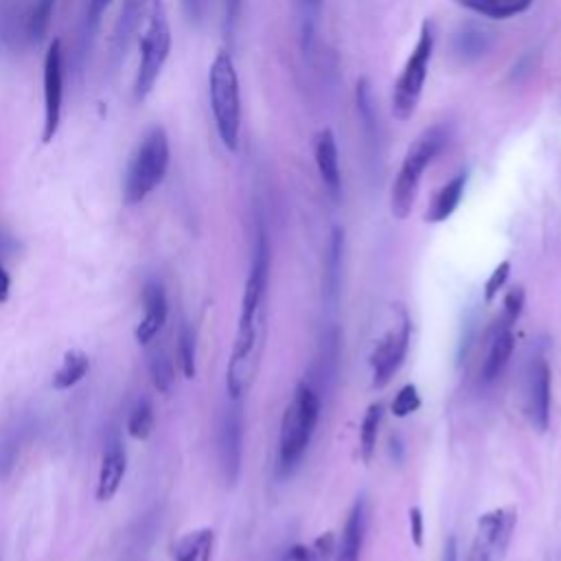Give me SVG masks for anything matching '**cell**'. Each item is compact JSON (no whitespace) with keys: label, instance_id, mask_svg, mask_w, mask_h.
<instances>
[{"label":"cell","instance_id":"cell-1","mask_svg":"<svg viewBox=\"0 0 561 561\" xmlns=\"http://www.w3.org/2000/svg\"><path fill=\"white\" fill-rule=\"evenodd\" d=\"M268 336V312L266 305L242 307L237 325L235 345L226 369V391L233 402H242V397L255 384L263 349Z\"/></svg>","mask_w":561,"mask_h":561},{"label":"cell","instance_id":"cell-2","mask_svg":"<svg viewBox=\"0 0 561 561\" xmlns=\"http://www.w3.org/2000/svg\"><path fill=\"white\" fill-rule=\"evenodd\" d=\"M320 417V393L309 382L296 386L292 402L288 404L281 419L279 432V469L290 474L301 463Z\"/></svg>","mask_w":561,"mask_h":561},{"label":"cell","instance_id":"cell-3","mask_svg":"<svg viewBox=\"0 0 561 561\" xmlns=\"http://www.w3.org/2000/svg\"><path fill=\"white\" fill-rule=\"evenodd\" d=\"M450 143V128L448 125H432L423 130L404 156V163L399 167V174L393 182L391 191V211L397 220H406L415 206L419 185L423 178V171L437 158Z\"/></svg>","mask_w":561,"mask_h":561},{"label":"cell","instance_id":"cell-4","mask_svg":"<svg viewBox=\"0 0 561 561\" xmlns=\"http://www.w3.org/2000/svg\"><path fill=\"white\" fill-rule=\"evenodd\" d=\"M209 97L217 134L228 152H237L242 132V93L231 53L220 51L209 68Z\"/></svg>","mask_w":561,"mask_h":561},{"label":"cell","instance_id":"cell-5","mask_svg":"<svg viewBox=\"0 0 561 561\" xmlns=\"http://www.w3.org/2000/svg\"><path fill=\"white\" fill-rule=\"evenodd\" d=\"M169 139L163 128H152L143 136L130 158L123 182V202L141 204L165 180L169 169Z\"/></svg>","mask_w":561,"mask_h":561},{"label":"cell","instance_id":"cell-6","mask_svg":"<svg viewBox=\"0 0 561 561\" xmlns=\"http://www.w3.org/2000/svg\"><path fill=\"white\" fill-rule=\"evenodd\" d=\"M171 53V27L163 0H152L147 25L141 36V64L134 82V99L143 101L152 93Z\"/></svg>","mask_w":561,"mask_h":561},{"label":"cell","instance_id":"cell-7","mask_svg":"<svg viewBox=\"0 0 561 561\" xmlns=\"http://www.w3.org/2000/svg\"><path fill=\"white\" fill-rule=\"evenodd\" d=\"M434 25L432 20H423L419 40L412 49L408 62L404 66L402 75H399L395 90H393V114L397 121H408L412 114L417 112V106L423 95V86H426L428 66L434 53Z\"/></svg>","mask_w":561,"mask_h":561},{"label":"cell","instance_id":"cell-8","mask_svg":"<svg viewBox=\"0 0 561 561\" xmlns=\"http://www.w3.org/2000/svg\"><path fill=\"white\" fill-rule=\"evenodd\" d=\"M515 524L518 513L511 507L491 509L480 515L467 561H505Z\"/></svg>","mask_w":561,"mask_h":561},{"label":"cell","instance_id":"cell-9","mask_svg":"<svg viewBox=\"0 0 561 561\" xmlns=\"http://www.w3.org/2000/svg\"><path fill=\"white\" fill-rule=\"evenodd\" d=\"M64 101V53L62 42L53 40L44 57V130L42 141L51 143L60 130Z\"/></svg>","mask_w":561,"mask_h":561},{"label":"cell","instance_id":"cell-10","mask_svg":"<svg viewBox=\"0 0 561 561\" xmlns=\"http://www.w3.org/2000/svg\"><path fill=\"white\" fill-rule=\"evenodd\" d=\"M217 454H220L222 476L228 487H235L242 476V459H244V412L239 402H233L231 408L224 410L217 432Z\"/></svg>","mask_w":561,"mask_h":561},{"label":"cell","instance_id":"cell-11","mask_svg":"<svg viewBox=\"0 0 561 561\" xmlns=\"http://www.w3.org/2000/svg\"><path fill=\"white\" fill-rule=\"evenodd\" d=\"M410 320L404 316L402 323L393 327L388 334L377 342V347L371 356V369H373V388H384L393 380L399 366L404 364L406 353L410 347Z\"/></svg>","mask_w":561,"mask_h":561},{"label":"cell","instance_id":"cell-12","mask_svg":"<svg viewBox=\"0 0 561 561\" xmlns=\"http://www.w3.org/2000/svg\"><path fill=\"white\" fill-rule=\"evenodd\" d=\"M551 380V366L544 358H535L526 371L524 410L537 432H544L551 423Z\"/></svg>","mask_w":561,"mask_h":561},{"label":"cell","instance_id":"cell-13","mask_svg":"<svg viewBox=\"0 0 561 561\" xmlns=\"http://www.w3.org/2000/svg\"><path fill=\"white\" fill-rule=\"evenodd\" d=\"M369 529V502L360 496L347 515V522L342 526V537L336 546L334 561H360L362 548Z\"/></svg>","mask_w":561,"mask_h":561},{"label":"cell","instance_id":"cell-14","mask_svg":"<svg viewBox=\"0 0 561 561\" xmlns=\"http://www.w3.org/2000/svg\"><path fill=\"white\" fill-rule=\"evenodd\" d=\"M515 349V336L511 327H507L502 320H498L496 327L489 331V347L487 356L480 364V384L491 386L498 377L505 371V366L509 364L511 353Z\"/></svg>","mask_w":561,"mask_h":561},{"label":"cell","instance_id":"cell-15","mask_svg":"<svg viewBox=\"0 0 561 561\" xmlns=\"http://www.w3.org/2000/svg\"><path fill=\"white\" fill-rule=\"evenodd\" d=\"M314 156H316V167L320 180L331 196V200L338 202L342 196V174H340V158H338V145L336 136L329 128L320 130L316 134L314 143Z\"/></svg>","mask_w":561,"mask_h":561},{"label":"cell","instance_id":"cell-16","mask_svg":"<svg viewBox=\"0 0 561 561\" xmlns=\"http://www.w3.org/2000/svg\"><path fill=\"white\" fill-rule=\"evenodd\" d=\"M143 305H145V316L139 327H136L134 336L141 345H150V342L158 336V331L167 323V314H169V303L163 285L156 281L147 283L143 290Z\"/></svg>","mask_w":561,"mask_h":561},{"label":"cell","instance_id":"cell-17","mask_svg":"<svg viewBox=\"0 0 561 561\" xmlns=\"http://www.w3.org/2000/svg\"><path fill=\"white\" fill-rule=\"evenodd\" d=\"M125 472H128V454H125V448H123V443L119 441V437H114L108 443L106 454H103V461H101L97 500L108 502V500L117 496Z\"/></svg>","mask_w":561,"mask_h":561},{"label":"cell","instance_id":"cell-18","mask_svg":"<svg viewBox=\"0 0 561 561\" xmlns=\"http://www.w3.org/2000/svg\"><path fill=\"white\" fill-rule=\"evenodd\" d=\"M150 3L152 0H125L123 3L121 18L112 38V55L117 57V60H121V57L128 53L130 44L139 36V29L143 20L147 18V11H150Z\"/></svg>","mask_w":561,"mask_h":561},{"label":"cell","instance_id":"cell-19","mask_svg":"<svg viewBox=\"0 0 561 561\" xmlns=\"http://www.w3.org/2000/svg\"><path fill=\"white\" fill-rule=\"evenodd\" d=\"M356 106H358V117H360V125L366 139V147H369V154L375 160L380 156V117H377V108H375V99H373V90L369 79H360L356 86Z\"/></svg>","mask_w":561,"mask_h":561},{"label":"cell","instance_id":"cell-20","mask_svg":"<svg viewBox=\"0 0 561 561\" xmlns=\"http://www.w3.org/2000/svg\"><path fill=\"white\" fill-rule=\"evenodd\" d=\"M465 185H467V171H459V174H456L454 178L445 182V185L437 191V196H434V200L428 206L426 222L441 224L445 220H450L454 211L459 209L461 200H463Z\"/></svg>","mask_w":561,"mask_h":561},{"label":"cell","instance_id":"cell-21","mask_svg":"<svg viewBox=\"0 0 561 561\" xmlns=\"http://www.w3.org/2000/svg\"><path fill=\"white\" fill-rule=\"evenodd\" d=\"M491 47H494V33L474 22L461 27L454 36V55L461 62H476L487 55Z\"/></svg>","mask_w":561,"mask_h":561},{"label":"cell","instance_id":"cell-22","mask_svg":"<svg viewBox=\"0 0 561 561\" xmlns=\"http://www.w3.org/2000/svg\"><path fill=\"white\" fill-rule=\"evenodd\" d=\"M454 3L474 11L478 16L491 20H509L513 16L524 14L526 9H531L535 0H454Z\"/></svg>","mask_w":561,"mask_h":561},{"label":"cell","instance_id":"cell-23","mask_svg":"<svg viewBox=\"0 0 561 561\" xmlns=\"http://www.w3.org/2000/svg\"><path fill=\"white\" fill-rule=\"evenodd\" d=\"M342 255H345V228L336 226L334 231H331L327 257H325V294L331 301H336L340 292Z\"/></svg>","mask_w":561,"mask_h":561},{"label":"cell","instance_id":"cell-24","mask_svg":"<svg viewBox=\"0 0 561 561\" xmlns=\"http://www.w3.org/2000/svg\"><path fill=\"white\" fill-rule=\"evenodd\" d=\"M325 0H296V22H299V42L305 57L312 55L320 14Z\"/></svg>","mask_w":561,"mask_h":561},{"label":"cell","instance_id":"cell-25","mask_svg":"<svg viewBox=\"0 0 561 561\" xmlns=\"http://www.w3.org/2000/svg\"><path fill=\"white\" fill-rule=\"evenodd\" d=\"M215 548V531L213 529H198L187 533L174 546L176 561H211Z\"/></svg>","mask_w":561,"mask_h":561},{"label":"cell","instance_id":"cell-26","mask_svg":"<svg viewBox=\"0 0 561 561\" xmlns=\"http://www.w3.org/2000/svg\"><path fill=\"white\" fill-rule=\"evenodd\" d=\"M88 371H90V358L84 351L79 349L66 351L62 366L53 375V388L55 391H68V388H73L75 384L82 382Z\"/></svg>","mask_w":561,"mask_h":561},{"label":"cell","instance_id":"cell-27","mask_svg":"<svg viewBox=\"0 0 561 561\" xmlns=\"http://www.w3.org/2000/svg\"><path fill=\"white\" fill-rule=\"evenodd\" d=\"M336 555V535L331 531L320 533L316 540L305 544H294L288 548V553L283 555L285 561H331Z\"/></svg>","mask_w":561,"mask_h":561},{"label":"cell","instance_id":"cell-28","mask_svg":"<svg viewBox=\"0 0 561 561\" xmlns=\"http://www.w3.org/2000/svg\"><path fill=\"white\" fill-rule=\"evenodd\" d=\"M382 417H384V406L380 402L366 408V415L362 419V428H360V456L366 465H369L375 456Z\"/></svg>","mask_w":561,"mask_h":561},{"label":"cell","instance_id":"cell-29","mask_svg":"<svg viewBox=\"0 0 561 561\" xmlns=\"http://www.w3.org/2000/svg\"><path fill=\"white\" fill-rule=\"evenodd\" d=\"M154 406L150 397H141L139 402L134 404L130 419H128V432L130 437L136 441H145L150 439V434L154 432Z\"/></svg>","mask_w":561,"mask_h":561},{"label":"cell","instance_id":"cell-30","mask_svg":"<svg viewBox=\"0 0 561 561\" xmlns=\"http://www.w3.org/2000/svg\"><path fill=\"white\" fill-rule=\"evenodd\" d=\"M22 430L20 426H11L0 430V480L7 478L11 469L16 465L20 445H22Z\"/></svg>","mask_w":561,"mask_h":561},{"label":"cell","instance_id":"cell-31","mask_svg":"<svg viewBox=\"0 0 561 561\" xmlns=\"http://www.w3.org/2000/svg\"><path fill=\"white\" fill-rule=\"evenodd\" d=\"M53 7H55V0H36V5H33V11L27 18V36L31 42L40 44L44 36L49 33Z\"/></svg>","mask_w":561,"mask_h":561},{"label":"cell","instance_id":"cell-32","mask_svg":"<svg viewBox=\"0 0 561 561\" xmlns=\"http://www.w3.org/2000/svg\"><path fill=\"white\" fill-rule=\"evenodd\" d=\"M150 373L158 393H169L174 386V362L165 349H154L150 353Z\"/></svg>","mask_w":561,"mask_h":561},{"label":"cell","instance_id":"cell-33","mask_svg":"<svg viewBox=\"0 0 561 561\" xmlns=\"http://www.w3.org/2000/svg\"><path fill=\"white\" fill-rule=\"evenodd\" d=\"M178 356L182 373H185L187 380H193L196 377V334L187 323L182 325L178 336Z\"/></svg>","mask_w":561,"mask_h":561},{"label":"cell","instance_id":"cell-34","mask_svg":"<svg viewBox=\"0 0 561 561\" xmlns=\"http://www.w3.org/2000/svg\"><path fill=\"white\" fill-rule=\"evenodd\" d=\"M421 408V397L415 384H406L393 399V415L404 419Z\"/></svg>","mask_w":561,"mask_h":561},{"label":"cell","instance_id":"cell-35","mask_svg":"<svg viewBox=\"0 0 561 561\" xmlns=\"http://www.w3.org/2000/svg\"><path fill=\"white\" fill-rule=\"evenodd\" d=\"M524 303H526V294L522 288H513L507 292L505 296V312H502L500 320L505 323L507 327H513L518 323V318L524 312Z\"/></svg>","mask_w":561,"mask_h":561},{"label":"cell","instance_id":"cell-36","mask_svg":"<svg viewBox=\"0 0 561 561\" xmlns=\"http://www.w3.org/2000/svg\"><path fill=\"white\" fill-rule=\"evenodd\" d=\"M509 272H511V263L509 261H502L500 266H496V270L491 272V277L485 283V301L491 303L500 294V290L505 288V283L509 279Z\"/></svg>","mask_w":561,"mask_h":561},{"label":"cell","instance_id":"cell-37","mask_svg":"<svg viewBox=\"0 0 561 561\" xmlns=\"http://www.w3.org/2000/svg\"><path fill=\"white\" fill-rule=\"evenodd\" d=\"M408 518H410V537H412V544L417 548L423 546V513L419 507H412L408 511Z\"/></svg>","mask_w":561,"mask_h":561},{"label":"cell","instance_id":"cell-38","mask_svg":"<svg viewBox=\"0 0 561 561\" xmlns=\"http://www.w3.org/2000/svg\"><path fill=\"white\" fill-rule=\"evenodd\" d=\"M211 0H182V9L191 22H202L206 11H209Z\"/></svg>","mask_w":561,"mask_h":561},{"label":"cell","instance_id":"cell-39","mask_svg":"<svg viewBox=\"0 0 561 561\" xmlns=\"http://www.w3.org/2000/svg\"><path fill=\"white\" fill-rule=\"evenodd\" d=\"M226 3V27L228 31H233L235 22L239 18V9H242V0H224Z\"/></svg>","mask_w":561,"mask_h":561},{"label":"cell","instance_id":"cell-40","mask_svg":"<svg viewBox=\"0 0 561 561\" xmlns=\"http://www.w3.org/2000/svg\"><path fill=\"white\" fill-rule=\"evenodd\" d=\"M441 561H459V546H456V537H450L443 546Z\"/></svg>","mask_w":561,"mask_h":561},{"label":"cell","instance_id":"cell-41","mask_svg":"<svg viewBox=\"0 0 561 561\" xmlns=\"http://www.w3.org/2000/svg\"><path fill=\"white\" fill-rule=\"evenodd\" d=\"M9 290H11V279H9L7 270L0 266V303H7Z\"/></svg>","mask_w":561,"mask_h":561}]
</instances>
